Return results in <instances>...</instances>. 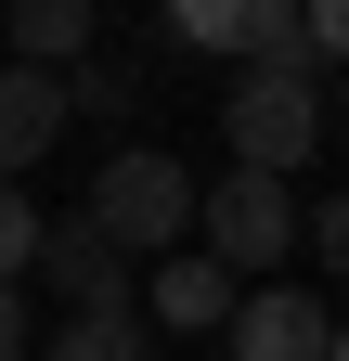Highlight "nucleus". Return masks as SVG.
Segmentation results:
<instances>
[{
  "instance_id": "nucleus-1",
  "label": "nucleus",
  "mask_w": 349,
  "mask_h": 361,
  "mask_svg": "<svg viewBox=\"0 0 349 361\" xmlns=\"http://www.w3.org/2000/svg\"><path fill=\"white\" fill-rule=\"evenodd\" d=\"M78 219H91L117 258H182V233H194V168L155 155V142H117L91 168V207H78Z\"/></svg>"
},
{
  "instance_id": "nucleus-2",
  "label": "nucleus",
  "mask_w": 349,
  "mask_h": 361,
  "mask_svg": "<svg viewBox=\"0 0 349 361\" xmlns=\"http://www.w3.org/2000/svg\"><path fill=\"white\" fill-rule=\"evenodd\" d=\"M220 129H233V168H272V180H285L297 155L324 142V90L297 78V65H246L233 104H220Z\"/></svg>"
},
{
  "instance_id": "nucleus-3",
  "label": "nucleus",
  "mask_w": 349,
  "mask_h": 361,
  "mask_svg": "<svg viewBox=\"0 0 349 361\" xmlns=\"http://www.w3.org/2000/svg\"><path fill=\"white\" fill-rule=\"evenodd\" d=\"M194 233H207L220 271H259V258L297 245V207H285L272 168H220V180H194Z\"/></svg>"
},
{
  "instance_id": "nucleus-4",
  "label": "nucleus",
  "mask_w": 349,
  "mask_h": 361,
  "mask_svg": "<svg viewBox=\"0 0 349 361\" xmlns=\"http://www.w3.org/2000/svg\"><path fill=\"white\" fill-rule=\"evenodd\" d=\"M168 39H182V52H233V65H297L311 78L297 0H168Z\"/></svg>"
},
{
  "instance_id": "nucleus-5",
  "label": "nucleus",
  "mask_w": 349,
  "mask_h": 361,
  "mask_svg": "<svg viewBox=\"0 0 349 361\" xmlns=\"http://www.w3.org/2000/svg\"><path fill=\"white\" fill-rule=\"evenodd\" d=\"M233 361H324L336 348V310L311 297V284H259V297H233Z\"/></svg>"
},
{
  "instance_id": "nucleus-6",
  "label": "nucleus",
  "mask_w": 349,
  "mask_h": 361,
  "mask_svg": "<svg viewBox=\"0 0 349 361\" xmlns=\"http://www.w3.org/2000/svg\"><path fill=\"white\" fill-rule=\"evenodd\" d=\"M26 271H52L65 310H129V258L91 233V219H39V258H26Z\"/></svg>"
},
{
  "instance_id": "nucleus-7",
  "label": "nucleus",
  "mask_w": 349,
  "mask_h": 361,
  "mask_svg": "<svg viewBox=\"0 0 349 361\" xmlns=\"http://www.w3.org/2000/svg\"><path fill=\"white\" fill-rule=\"evenodd\" d=\"M52 142H65V78H39V65L0 52V180H26Z\"/></svg>"
},
{
  "instance_id": "nucleus-8",
  "label": "nucleus",
  "mask_w": 349,
  "mask_h": 361,
  "mask_svg": "<svg viewBox=\"0 0 349 361\" xmlns=\"http://www.w3.org/2000/svg\"><path fill=\"white\" fill-rule=\"evenodd\" d=\"M0 39H13V65L65 78L78 52H91V0H0Z\"/></svg>"
},
{
  "instance_id": "nucleus-9",
  "label": "nucleus",
  "mask_w": 349,
  "mask_h": 361,
  "mask_svg": "<svg viewBox=\"0 0 349 361\" xmlns=\"http://www.w3.org/2000/svg\"><path fill=\"white\" fill-rule=\"evenodd\" d=\"M155 323L168 336H220L233 323V271L220 258H155Z\"/></svg>"
},
{
  "instance_id": "nucleus-10",
  "label": "nucleus",
  "mask_w": 349,
  "mask_h": 361,
  "mask_svg": "<svg viewBox=\"0 0 349 361\" xmlns=\"http://www.w3.org/2000/svg\"><path fill=\"white\" fill-rule=\"evenodd\" d=\"M26 361H155V336H143V310H65L52 348H26Z\"/></svg>"
},
{
  "instance_id": "nucleus-11",
  "label": "nucleus",
  "mask_w": 349,
  "mask_h": 361,
  "mask_svg": "<svg viewBox=\"0 0 349 361\" xmlns=\"http://www.w3.org/2000/svg\"><path fill=\"white\" fill-rule=\"evenodd\" d=\"M26 258H39V207L26 180H0V284H26Z\"/></svg>"
},
{
  "instance_id": "nucleus-12",
  "label": "nucleus",
  "mask_w": 349,
  "mask_h": 361,
  "mask_svg": "<svg viewBox=\"0 0 349 361\" xmlns=\"http://www.w3.org/2000/svg\"><path fill=\"white\" fill-rule=\"evenodd\" d=\"M297 52H311V78L349 65V0H297Z\"/></svg>"
},
{
  "instance_id": "nucleus-13",
  "label": "nucleus",
  "mask_w": 349,
  "mask_h": 361,
  "mask_svg": "<svg viewBox=\"0 0 349 361\" xmlns=\"http://www.w3.org/2000/svg\"><path fill=\"white\" fill-rule=\"evenodd\" d=\"M78 104L117 116V104H129V65H65V116H78Z\"/></svg>"
},
{
  "instance_id": "nucleus-14",
  "label": "nucleus",
  "mask_w": 349,
  "mask_h": 361,
  "mask_svg": "<svg viewBox=\"0 0 349 361\" xmlns=\"http://www.w3.org/2000/svg\"><path fill=\"white\" fill-rule=\"evenodd\" d=\"M297 233H311V245H324V271H336V284H349V194H324L311 219H297Z\"/></svg>"
},
{
  "instance_id": "nucleus-15",
  "label": "nucleus",
  "mask_w": 349,
  "mask_h": 361,
  "mask_svg": "<svg viewBox=\"0 0 349 361\" xmlns=\"http://www.w3.org/2000/svg\"><path fill=\"white\" fill-rule=\"evenodd\" d=\"M39 336H26V284H0V361H26Z\"/></svg>"
},
{
  "instance_id": "nucleus-16",
  "label": "nucleus",
  "mask_w": 349,
  "mask_h": 361,
  "mask_svg": "<svg viewBox=\"0 0 349 361\" xmlns=\"http://www.w3.org/2000/svg\"><path fill=\"white\" fill-rule=\"evenodd\" d=\"M324 361H349V323H336V348H324Z\"/></svg>"
}]
</instances>
